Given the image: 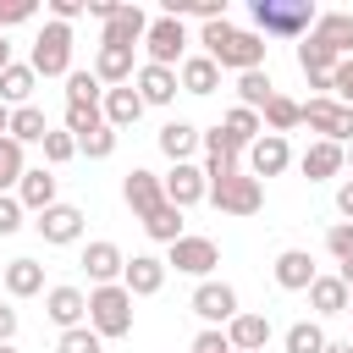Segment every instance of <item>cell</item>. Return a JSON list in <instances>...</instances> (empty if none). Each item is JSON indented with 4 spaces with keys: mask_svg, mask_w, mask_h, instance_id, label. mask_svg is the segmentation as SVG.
Segmentation results:
<instances>
[{
    "mask_svg": "<svg viewBox=\"0 0 353 353\" xmlns=\"http://www.w3.org/2000/svg\"><path fill=\"white\" fill-rule=\"evenodd\" d=\"M83 270H88V281L94 287H110V281H121V270H127V254L116 248V243H88L83 248Z\"/></svg>",
    "mask_w": 353,
    "mask_h": 353,
    "instance_id": "16",
    "label": "cell"
},
{
    "mask_svg": "<svg viewBox=\"0 0 353 353\" xmlns=\"http://www.w3.org/2000/svg\"><path fill=\"white\" fill-rule=\"evenodd\" d=\"M342 165H353V143H347V149H342Z\"/></svg>",
    "mask_w": 353,
    "mask_h": 353,
    "instance_id": "57",
    "label": "cell"
},
{
    "mask_svg": "<svg viewBox=\"0 0 353 353\" xmlns=\"http://www.w3.org/2000/svg\"><path fill=\"white\" fill-rule=\"evenodd\" d=\"M199 44H204V55H210L221 72H259V66H265V50H270L254 28H232L226 17H221V22H204V28H199Z\"/></svg>",
    "mask_w": 353,
    "mask_h": 353,
    "instance_id": "1",
    "label": "cell"
},
{
    "mask_svg": "<svg viewBox=\"0 0 353 353\" xmlns=\"http://www.w3.org/2000/svg\"><path fill=\"white\" fill-rule=\"evenodd\" d=\"M160 17H199V22H221L226 17V0H165V11Z\"/></svg>",
    "mask_w": 353,
    "mask_h": 353,
    "instance_id": "36",
    "label": "cell"
},
{
    "mask_svg": "<svg viewBox=\"0 0 353 353\" xmlns=\"http://www.w3.org/2000/svg\"><path fill=\"white\" fill-rule=\"evenodd\" d=\"M17 204H22V210H33V215H44V210L55 204V171L28 165V171H22V182H17Z\"/></svg>",
    "mask_w": 353,
    "mask_h": 353,
    "instance_id": "23",
    "label": "cell"
},
{
    "mask_svg": "<svg viewBox=\"0 0 353 353\" xmlns=\"http://www.w3.org/2000/svg\"><path fill=\"white\" fill-rule=\"evenodd\" d=\"M33 232H39V237H44L50 248H66V243H77V237H83V210H77V204H61V199H55V204H50V210H44V215L33 221Z\"/></svg>",
    "mask_w": 353,
    "mask_h": 353,
    "instance_id": "10",
    "label": "cell"
},
{
    "mask_svg": "<svg viewBox=\"0 0 353 353\" xmlns=\"http://www.w3.org/2000/svg\"><path fill=\"white\" fill-rule=\"evenodd\" d=\"M33 88H39V77H33V66L28 61H11L6 72H0V105H33Z\"/></svg>",
    "mask_w": 353,
    "mask_h": 353,
    "instance_id": "26",
    "label": "cell"
},
{
    "mask_svg": "<svg viewBox=\"0 0 353 353\" xmlns=\"http://www.w3.org/2000/svg\"><path fill=\"white\" fill-rule=\"evenodd\" d=\"M88 17H99V22H110V17H116V0H88Z\"/></svg>",
    "mask_w": 353,
    "mask_h": 353,
    "instance_id": "52",
    "label": "cell"
},
{
    "mask_svg": "<svg viewBox=\"0 0 353 353\" xmlns=\"http://www.w3.org/2000/svg\"><path fill=\"white\" fill-rule=\"evenodd\" d=\"M176 88H182V94H215V88H221V66H215L210 55H188V61L176 66Z\"/></svg>",
    "mask_w": 353,
    "mask_h": 353,
    "instance_id": "25",
    "label": "cell"
},
{
    "mask_svg": "<svg viewBox=\"0 0 353 353\" xmlns=\"http://www.w3.org/2000/svg\"><path fill=\"white\" fill-rule=\"evenodd\" d=\"M121 199H127V210L143 221L149 210H160V204H165V188H160V176H154V171H138V165H132V171H127V182H121Z\"/></svg>",
    "mask_w": 353,
    "mask_h": 353,
    "instance_id": "15",
    "label": "cell"
},
{
    "mask_svg": "<svg viewBox=\"0 0 353 353\" xmlns=\"http://www.w3.org/2000/svg\"><path fill=\"white\" fill-rule=\"evenodd\" d=\"M193 149H199V127H193V121H165V127H160V154H165L171 165L193 160Z\"/></svg>",
    "mask_w": 353,
    "mask_h": 353,
    "instance_id": "28",
    "label": "cell"
},
{
    "mask_svg": "<svg viewBox=\"0 0 353 353\" xmlns=\"http://www.w3.org/2000/svg\"><path fill=\"white\" fill-rule=\"evenodd\" d=\"M331 99H336V105H347V110H353V55H347V61H336V66H331Z\"/></svg>",
    "mask_w": 353,
    "mask_h": 353,
    "instance_id": "44",
    "label": "cell"
},
{
    "mask_svg": "<svg viewBox=\"0 0 353 353\" xmlns=\"http://www.w3.org/2000/svg\"><path fill=\"white\" fill-rule=\"evenodd\" d=\"M22 171H28L22 143H17V138H0V193H6V188H17V182H22Z\"/></svg>",
    "mask_w": 353,
    "mask_h": 353,
    "instance_id": "39",
    "label": "cell"
},
{
    "mask_svg": "<svg viewBox=\"0 0 353 353\" xmlns=\"http://www.w3.org/2000/svg\"><path fill=\"white\" fill-rule=\"evenodd\" d=\"M22 215H28V210L17 204V193H0V237H11V232L22 226Z\"/></svg>",
    "mask_w": 353,
    "mask_h": 353,
    "instance_id": "48",
    "label": "cell"
},
{
    "mask_svg": "<svg viewBox=\"0 0 353 353\" xmlns=\"http://www.w3.org/2000/svg\"><path fill=\"white\" fill-rule=\"evenodd\" d=\"M77 154H88V160H110V154H116V127H94L88 138H77Z\"/></svg>",
    "mask_w": 353,
    "mask_h": 353,
    "instance_id": "42",
    "label": "cell"
},
{
    "mask_svg": "<svg viewBox=\"0 0 353 353\" xmlns=\"http://www.w3.org/2000/svg\"><path fill=\"white\" fill-rule=\"evenodd\" d=\"M270 270H276V287H281V292H309V281L320 276V270H314V259H309L303 248H281Z\"/></svg>",
    "mask_w": 353,
    "mask_h": 353,
    "instance_id": "19",
    "label": "cell"
},
{
    "mask_svg": "<svg viewBox=\"0 0 353 353\" xmlns=\"http://www.w3.org/2000/svg\"><path fill=\"white\" fill-rule=\"evenodd\" d=\"M132 83H138V99H143V105H171V99H176V72H171V66H149V61H143V66L132 72Z\"/></svg>",
    "mask_w": 353,
    "mask_h": 353,
    "instance_id": "24",
    "label": "cell"
},
{
    "mask_svg": "<svg viewBox=\"0 0 353 353\" xmlns=\"http://www.w3.org/2000/svg\"><path fill=\"white\" fill-rule=\"evenodd\" d=\"M221 132H226V138H232L237 149H248V143H254V138H259L265 127H259V116H254V110H243V105H232V110L221 116Z\"/></svg>",
    "mask_w": 353,
    "mask_h": 353,
    "instance_id": "34",
    "label": "cell"
},
{
    "mask_svg": "<svg viewBox=\"0 0 353 353\" xmlns=\"http://www.w3.org/2000/svg\"><path fill=\"white\" fill-rule=\"evenodd\" d=\"M347 314H353V298H347Z\"/></svg>",
    "mask_w": 353,
    "mask_h": 353,
    "instance_id": "59",
    "label": "cell"
},
{
    "mask_svg": "<svg viewBox=\"0 0 353 353\" xmlns=\"http://www.w3.org/2000/svg\"><path fill=\"white\" fill-rule=\"evenodd\" d=\"M94 127H105L99 105H66V132H72V138H88Z\"/></svg>",
    "mask_w": 353,
    "mask_h": 353,
    "instance_id": "41",
    "label": "cell"
},
{
    "mask_svg": "<svg viewBox=\"0 0 353 353\" xmlns=\"http://www.w3.org/2000/svg\"><path fill=\"white\" fill-rule=\"evenodd\" d=\"M44 132H50V121H44L39 105H17V110H11V132H6V138H17V143H44Z\"/></svg>",
    "mask_w": 353,
    "mask_h": 353,
    "instance_id": "33",
    "label": "cell"
},
{
    "mask_svg": "<svg viewBox=\"0 0 353 353\" xmlns=\"http://www.w3.org/2000/svg\"><path fill=\"white\" fill-rule=\"evenodd\" d=\"M204 199H210L215 210H226V215H259V204H265V182H254L248 171H237V176L215 182Z\"/></svg>",
    "mask_w": 353,
    "mask_h": 353,
    "instance_id": "7",
    "label": "cell"
},
{
    "mask_svg": "<svg viewBox=\"0 0 353 353\" xmlns=\"http://www.w3.org/2000/svg\"><path fill=\"white\" fill-rule=\"evenodd\" d=\"M99 116H105V127H132L138 116H143V99H138V88L132 83H121V88H105V99H99Z\"/></svg>",
    "mask_w": 353,
    "mask_h": 353,
    "instance_id": "21",
    "label": "cell"
},
{
    "mask_svg": "<svg viewBox=\"0 0 353 353\" xmlns=\"http://www.w3.org/2000/svg\"><path fill=\"white\" fill-rule=\"evenodd\" d=\"M143 232H149L154 243H165V248H171V243L182 237V210H176V204H160V210H149V215H143Z\"/></svg>",
    "mask_w": 353,
    "mask_h": 353,
    "instance_id": "35",
    "label": "cell"
},
{
    "mask_svg": "<svg viewBox=\"0 0 353 353\" xmlns=\"http://www.w3.org/2000/svg\"><path fill=\"white\" fill-rule=\"evenodd\" d=\"M28 66H33V77H66L72 72V28L66 22H44L39 39H33Z\"/></svg>",
    "mask_w": 353,
    "mask_h": 353,
    "instance_id": "4",
    "label": "cell"
},
{
    "mask_svg": "<svg viewBox=\"0 0 353 353\" xmlns=\"http://www.w3.org/2000/svg\"><path fill=\"white\" fill-rule=\"evenodd\" d=\"M193 353H232V342H226L221 325H204V331L193 336Z\"/></svg>",
    "mask_w": 353,
    "mask_h": 353,
    "instance_id": "47",
    "label": "cell"
},
{
    "mask_svg": "<svg viewBox=\"0 0 353 353\" xmlns=\"http://www.w3.org/2000/svg\"><path fill=\"white\" fill-rule=\"evenodd\" d=\"M243 154H248V176H254V182H259V176H281V171L292 165V149H287L281 132H259Z\"/></svg>",
    "mask_w": 353,
    "mask_h": 353,
    "instance_id": "9",
    "label": "cell"
},
{
    "mask_svg": "<svg viewBox=\"0 0 353 353\" xmlns=\"http://www.w3.org/2000/svg\"><path fill=\"white\" fill-rule=\"evenodd\" d=\"M325 248H331L336 259H347V254H353V221H336V226L325 232Z\"/></svg>",
    "mask_w": 353,
    "mask_h": 353,
    "instance_id": "46",
    "label": "cell"
},
{
    "mask_svg": "<svg viewBox=\"0 0 353 353\" xmlns=\"http://www.w3.org/2000/svg\"><path fill=\"white\" fill-rule=\"evenodd\" d=\"M11 66V44H6V33H0V72Z\"/></svg>",
    "mask_w": 353,
    "mask_h": 353,
    "instance_id": "56",
    "label": "cell"
},
{
    "mask_svg": "<svg viewBox=\"0 0 353 353\" xmlns=\"http://www.w3.org/2000/svg\"><path fill=\"white\" fill-rule=\"evenodd\" d=\"M309 39H320L336 61H347L353 55V11H320L314 28H309Z\"/></svg>",
    "mask_w": 353,
    "mask_h": 353,
    "instance_id": "14",
    "label": "cell"
},
{
    "mask_svg": "<svg viewBox=\"0 0 353 353\" xmlns=\"http://www.w3.org/2000/svg\"><path fill=\"white\" fill-rule=\"evenodd\" d=\"M298 165H303L309 182H331V176L347 171V165H342V143H325V138H314V143L298 154Z\"/></svg>",
    "mask_w": 353,
    "mask_h": 353,
    "instance_id": "22",
    "label": "cell"
},
{
    "mask_svg": "<svg viewBox=\"0 0 353 353\" xmlns=\"http://www.w3.org/2000/svg\"><path fill=\"white\" fill-rule=\"evenodd\" d=\"M336 210H342V221H353V176L336 188Z\"/></svg>",
    "mask_w": 353,
    "mask_h": 353,
    "instance_id": "51",
    "label": "cell"
},
{
    "mask_svg": "<svg viewBox=\"0 0 353 353\" xmlns=\"http://www.w3.org/2000/svg\"><path fill=\"white\" fill-rule=\"evenodd\" d=\"M248 11H254V33L259 39H303L314 28V17H320L309 0H254Z\"/></svg>",
    "mask_w": 353,
    "mask_h": 353,
    "instance_id": "2",
    "label": "cell"
},
{
    "mask_svg": "<svg viewBox=\"0 0 353 353\" xmlns=\"http://www.w3.org/2000/svg\"><path fill=\"white\" fill-rule=\"evenodd\" d=\"M121 287H127L132 298H154V292L165 287V259H154V254H132L127 270H121Z\"/></svg>",
    "mask_w": 353,
    "mask_h": 353,
    "instance_id": "17",
    "label": "cell"
},
{
    "mask_svg": "<svg viewBox=\"0 0 353 353\" xmlns=\"http://www.w3.org/2000/svg\"><path fill=\"white\" fill-rule=\"evenodd\" d=\"M0 353H17V347H11V342H0Z\"/></svg>",
    "mask_w": 353,
    "mask_h": 353,
    "instance_id": "58",
    "label": "cell"
},
{
    "mask_svg": "<svg viewBox=\"0 0 353 353\" xmlns=\"http://www.w3.org/2000/svg\"><path fill=\"white\" fill-rule=\"evenodd\" d=\"M11 336H17V309L0 303V342H11Z\"/></svg>",
    "mask_w": 353,
    "mask_h": 353,
    "instance_id": "50",
    "label": "cell"
},
{
    "mask_svg": "<svg viewBox=\"0 0 353 353\" xmlns=\"http://www.w3.org/2000/svg\"><path fill=\"white\" fill-rule=\"evenodd\" d=\"M88 325H94L99 342H105V336H132V292H127L121 281L94 287V292H88Z\"/></svg>",
    "mask_w": 353,
    "mask_h": 353,
    "instance_id": "3",
    "label": "cell"
},
{
    "mask_svg": "<svg viewBox=\"0 0 353 353\" xmlns=\"http://www.w3.org/2000/svg\"><path fill=\"white\" fill-rule=\"evenodd\" d=\"M347 298H353V292H347L336 276H314V281H309V309H314V314H347Z\"/></svg>",
    "mask_w": 353,
    "mask_h": 353,
    "instance_id": "29",
    "label": "cell"
},
{
    "mask_svg": "<svg viewBox=\"0 0 353 353\" xmlns=\"http://www.w3.org/2000/svg\"><path fill=\"white\" fill-rule=\"evenodd\" d=\"M204 325H226L232 314H237V292L226 287V281H199L193 287V303H188Z\"/></svg>",
    "mask_w": 353,
    "mask_h": 353,
    "instance_id": "12",
    "label": "cell"
},
{
    "mask_svg": "<svg viewBox=\"0 0 353 353\" xmlns=\"http://www.w3.org/2000/svg\"><path fill=\"white\" fill-rule=\"evenodd\" d=\"M55 353H105V342L94 336V325H72V331H61Z\"/></svg>",
    "mask_w": 353,
    "mask_h": 353,
    "instance_id": "40",
    "label": "cell"
},
{
    "mask_svg": "<svg viewBox=\"0 0 353 353\" xmlns=\"http://www.w3.org/2000/svg\"><path fill=\"white\" fill-rule=\"evenodd\" d=\"M33 11H39V0H0V33L17 22H33Z\"/></svg>",
    "mask_w": 353,
    "mask_h": 353,
    "instance_id": "45",
    "label": "cell"
},
{
    "mask_svg": "<svg viewBox=\"0 0 353 353\" xmlns=\"http://www.w3.org/2000/svg\"><path fill=\"white\" fill-rule=\"evenodd\" d=\"M259 127L287 138V132L298 127V99H287V94H270V99H265V110H259Z\"/></svg>",
    "mask_w": 353,
    "mask_h": 353,
    "instance_id": "32",
    "label": "cell"
},
{
    "mask_svg": "<svg viewBox=\"0 0 353 353\" xmlns=\"http://www.w3.org/2000/svg\"><path fill=\"white\" fill-rule=\"evenodd\" d=\"M143 50H149V66H182L188 61V28L176 17H149V33H143Z\"/></svg>",
    "mask_w": 353,
    "mask_h": 353,
    "instance_id": "5",
    "label": "cell"
},
{
    "mask_svg": "<svg viewBox=\"0 0 353 353\" xmlns=\"http://www.w3.org/2000/svg\"><path fill=\"white\" fill-rule=\"evenodd\" d=\"M83 11H88V0H50V22L72 28V17H83Z\"/></svg>",
    "mask_w": 353,
    "mask_h": 353,
    "instance_id": "49",
    "label": "cell"
},
{
    "mask_svg": "<svg viewBox=\"0 0 353 353\" xmlns=\"http://www.w3.org/2000/svg\"><path fill=\"white\" fill-rule=\"evenodd\" d=\"M215 265H221V248H215L210 237H188V232L171 243V259H165V270H182V276H199V281H204Z\"/></svg>",
    "mask_w": 353,
    "mask_h": 353,
    "instance_id": "8",
    "label": "cell"
},
{
    "mask_svg": "<svg viewBox=\"0 0 353 353\" xmlns=\"http://www.w3.org/2000/svg\"><path fill=\"white\" fill-rule=\"evenodd\" d=\"M6 292H11V298L44 292V265H39V259H11V265H6Z\"/></svg>",
    "mask_w": 353,
    "mask_h": 353,
    "instance_id": "30",
    "label": "cell"
},
{
    "mask_svg": "<svg viewBox=\"0 0 353 353\" xmlns=\"http://www.w3.org/2000/svg\"><path fill=\"white\" fill-rule=\"evenodd\" d=\"M105 88H121V83H132V50H110V44H99V55H94V66H88Z\"/></svg>",
    "mask_w": 353,
    "mask_h": 353,
    "instance_id": "27",
    "label": "cell"
},
{
    "mask_svg": "<svg viewBox=\"0 0 353 353\" xmlns=\"http://www.w3.org/2000/svg\"><path fill=\"white\" fill-rule=\"evenodd\" d=\"M320 353H353V342H331V336H325V347H320Z\"/></svg>",
    "mask_w": 353,
    "mask_h": 353,
    "instance_id": "54",
    "label": "cell"
},
{
    "mask_svg": "<svg viewBox=\"0 0 353 353\" xmlns=\"http://www.w3.org/2000/svg\"><path fill=\"white\" fill-rule=\"evenodd\" d=\"M276 94V83H270V72L259 66V72H237V99H243V110H265V99Z\"/></svg>",
    "mask_w": 353,
    "mask_h": 353,
    "instance_id": "31",
    "label": "cell"
},
{
    "mask_svg": "<svg viewBox=\"0 0 353 353\" xmlns=\"http://www.w3.org/2000/svg\"><path fill=\"white\" fill-rule=\"evenodd\" d=\"M11 132V105H0V138Z\"/></svg>",
    "mask_w": 353,
    "mask_h": 353,
    "instance_id": "55",
    "label": "cell"
},
{
    "mask_svg": "<svg viewBox=\"0 0 353 353\" xmlns=\"http://www.w3.org/2000/svg\"><path fill=\"white\" fill-rule=\"evenodd\" d=\"M39 149H44V160H50V165H66V160L77 154V138H72V132H44V143H39Z\"/></svg>",
    "mask_w": 353,
    "mask_h": 353,
    "instance_id": "43",
    "label": "cell"
},
{
    "mask_svg": "<svg viewBox=\"0 0 353 353\" xmlns=\"http://www.w3.org/2000/svg\"><path fill=\"white\" fill-rule=\"evenodd\" d=\"M320 347H325L320 320H298V325H287V353H320Z\"/></svg>",
    "mask_w": 353,
    "mask_h": 353,
    "instance_id": "38",
    "label": "cell"
},
{
    "mask_svg": "<svg viewBox=\"0 0 353 353\" xmlns=\"http://www.w3.org/2000/svg\"><path fill=\"white\" fill-rule=\"evenodd\" d=\"M298 121H309L325 143H342V149L353 143V110L336 105V99H320V94H314L309 105H298Z\"/></svg>",
    "mask_w": 353,
    "mask_h": 353,
    "instance_id": "6",
    "label": "cell"
},
{
    "mask_svg": "<svg viewBox=\"0 0 353 353\" xmlns=\"http://www.w3.org/2000/svg\"><path fill=\"white\" fill-rule=\"evenodd\" d=\"M105 99V83L94 72H66V105H99Z\"/></svg>",
    "mask_w": 353,
    "mask_h": 353,
    "instance_id": "37",
    "label": "cell"
},
{
    "mask_svg": "<svg viewBox=\"0 0 353 353\" xmlns=\"http://www.w3.org/2000/svg\"><path fill=\"white\" fill-rule=\"evenodd\" d=\"M336 281H342V287H347V292H353V254H347V259H342V270H336Z\"/></svg>",
    "mask_w": 353,
    "mask_h": 353,
    "instance_id": "53",
    "label": "cell"
},
{
    "mask_svg": "<svg viewBox=\"0 0 353 353\" xmlns=\"http://www.w3.org/2000/svg\"><path fill=\"white\" fill-rule=\"evenodd\" d=\"M44 314H50L61 331H72V325L88 320V292H77V287H50V292H44Z\"/></svg>",
    "mask_w": 353,
    "mask_h": 353,
    "instance_id": "20",
    "label": "cell"
},
{
    "mask_svg": "<svg viewBox=\"0 0 353 353\" xmlns=\"http://www.w3.org/2000/svg\"><path fill=\"white\" fill-rule=\"evenodd\" d=\"M226 342H232V353H265V342H270V320L237 309V314L226 320Z\"/></svg>",
    "mask_w": 353,
    "mask_h": 353,
    "instance_id": "18",
    "label": "cell"
},
{
    "mask_svg": "<svg viewBox=\"0 0 353 353\" xmlns=\"http://www.w3.org/2000/svg\"><path fill=\"white\" fill-rule=\"evenodd\" d=\"M160 188H165V204H176V210H188V204H199V199L210 193V182H204V165H193V160L171 165V171L160 176Z\"/></svg>",
    "mask_w": 353,
    "mask_h": 353,
    "instance_id": "11",
    "label": "cell"
},
{
    "mask_svg": "<svg viewBox=\"0 0 353 353\" xmlns=\"http://www.w3.org/2000/svg\"><path fill=\"white\" fill-rule=\"evenodd\" d=\"M143 33H149V11H143V6H116V17L105 22V39H99V44L132 50V44H143Z\"/></svg>",
    "mask_w": 353,
    "mask_h": 353,
    "instance_id": "13",
    "label": "cell"
}]
</instances>
